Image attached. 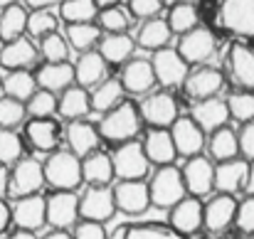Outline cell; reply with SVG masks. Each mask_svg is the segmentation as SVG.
Masks as SVG:
<instances>
[{
  "mask_svg": "<svg viewBox=\"0 0 254 239\" xmlns=\"http://www.w3.org/2000/svg\"><path fill=\"white\" fill-rule=\"evenodd\" d=\"M163 2H166V5H170V7H173V5H178V2H183V0H163Z\"/></svg>",
  "mask_w": 254,
  "mask_h": 239,
  "instance_id": "6125c7cd",
  "label": "cell"
},
{
  "mask_svg": "<svg viewBox=\"0 0 254 239\" xmlns=\"http://www.w3.org/2000/svg\"><path fill=\"white\" fill-rule=\"evenodd\" d=\"M235 225L240 232L245 235H254V195H247L240 205H237V217Z\"/></svg>",
  "mask_w": 254,
  "mask_h": 239,
  "instance_id": "c3c4849f",
  "label": "cell"
},
{
  "mask_svg": "<svg viewBox=\"0 0 254 239\" xmlns=\"http://www.w3.org/2000/svg\"><path fill=\"white\" fill-rule=\"evenodd\" d=\"M27 119V106L20 99L12 96H0V128H20L22 121Z\"/></svg>",
  "mask_w": 254,
  "mask_h": 239,
  "instance_id": "7bdbcfd3",
  "label": "cell"
},
{
  "mask_svg": "<svg viewBox=\"0 0 254 239\" xmlns=\"http://www.w3.org/2000/svg\"><path fill=\"white\" fill-rule=\"evenodd\" d=\"M62 17L69 22H91L94 17H99V5L96 0H64L60 5Z\"/></svg>",
  "mask_w": 254,
  "mask_h": 239,
  "instance_id": "b9f144b4",
  "label": "cell"
},
{
  "mask_svg": "<svg viewBox=\"0 0 254 239\" xmlns=\"http://www.w3.org/2000/svg\"><path fill=\"white\" fill-rule=\"evenodd\" d=\"M72 239H109L106 232H104V225L101 222H91V220H84L79 225H74V235Z\"/></svg>",
  "mask_w": 254,
  "mask_h": 239,
  "instance_id": "f907efd6",
  "label": "cell"
},
{
  "mask_svg": "<svg viewBox=\"0 0 254 239\" xmlns=\"http://www.w3.org/2000/svg\"><path fill=\"white\" fill-rule=\"evenodd\" d=\"M168 220L170 230H175L178 235H195L200 227H205V205L200 202V197H183L178 205L170 207Z\"/></svg>",
  "mask_w": 254,
  "mask_h": 239,
  "instance_id": "4fadbf2b",
  "label": "cell"
},
{
  "mask_svg": "<svg viewBox=\"0 0 254 239\" xmlns=\"http://www.w3.org/2000/svg\"><path fill=\"white\" fill-rule=\"evenodd\" d=\"M240 153L245 160H254V121L245 123L240 131Z\"/></svg>",
  "mask_w": 254,
  "mask_h": 239,
  "instance_id": "816d5d0a",
  "label": "cell"
},
{
  "mask_svg": "<svg viewBox=\"0 0 254 239\" xmlns=\"http://www.w3.org/2000/svg\"><path fill=\"white\" fill-rule=\"evenodd\" d=\"M116 212V200H114V187L109 185H89L84 195L79 197V217L91 222H106Z\"/></svg>",
  "mask_w": 254,
  "mask_h": 239,
  "instance_id": "8992f818",
  "label": "cell"
},
{
  "mask_svg": "<svg viewBox=\"0 0 254 239\" xmlns=\"http://www.w3.org/2000/svg\"><path fill=\"white\" fill-rule=\"evenodd\" d=\"M67 143H69V151L79 158H86L89 153L99 151V143H101V133L96 126H91L89 121H72L67 126Z\"/></svg>",
  "mask_w": 254,
  "mask_h": 239,
  "instance_id": "4316f807",
  "label": "cell"
},
{
  "mask_svg": "<svg viewBox=\"0 0 254 239\" xmlns=\"http://www.w3.org/2000/svg\"><path fill=\"white\" fill-rule=\"evenodd\" d=\"M12 210V222L17 230L37 232L42 225H47V200L42 195H27L15 200Z\"/></svg>",
  "mask_w": 254,
  "mask_h": 239,
  "instance_id": "2e32d148",
  "label": "cell"
},
{
  "mask_svg": "<svg viewBox=\"0 0 254 239\" xmlns=\"http://www.w3.org/2000/svg\"><path fill=\"white\" fill-rule=\"evenodd\" d=\"M64 0H25V5L27 7H32V10H42V7H57V5H62Z\"/></svg>",
  "mask_w": 254,
  "mask_h": 239,
  "instance_id": "db71d44e",
  "label": "cell"
},
{
  "mask_svg": "<svg viewBox=\"0 0 254 239\" xmlns=\"http://www.w3.org/2000/svg\"><path fill=\"white\" fill-rule=\"evenodd\" d=\"M170 136H173L178 156H185V158L200 156L205 143H207L205 141V131L195 123L192 116H178L175 123L170 126Z\"/></svg>",
  "mask_w": 254,
  "mask_h": 239,
  "instance_id": "5bb4252c",
  "label": "cell"
},
{
  "mask_svg": "<svg viewBox=\"0 0 254 239\" xmlns=\"http://www.w3.org/2000/svg\"><path fill=\"white\" fill-rule=\"evenodd\" d=\"M133 50H136V40L131 35H126V32H109L99 42V52L104 55V60L109 64L128 62L133 57Z\"/></svg>",
  "mask_w": 254,
  "mask_h": 239,
  "instance_id": "f546056e",
  "label": "cell"
},
{
  "mask_svg": "<svg viewBox=\"0 0 254 239\" xmlns=\"http://www.w3.org/2000/svg\"><path fill=\"white\" fill-rule=\"evenodd\" d=\"M170 37H173V30H170L168 20L163 17H151V20H143V25L138 27V35H136V45L146 47V50H161V47H168Z\"/></svg>",
  "mask_w": 254,
  "mask_h": 239,
  "instance_id": "1f68e13d",
  "label": "cell"
},
{
  "mask_svg": "<svg viewBox=\"0 0 254 239\" xmlns=\"http://www.w3.org/2000/svg\"><path fill=\"white\" fill-rule=\"evenodd\" d=\"M247 195H254V160L250 163V175H247V187H245Z\"/></svg>",
  "mask_w": 254,
  "mask_h": 239,
  "instance_id": "9f6ffc18",
  "label": "cell"
},
{
  "mask_svg": "<svg viewBox=\"0 0 254 239\" xmlns=\"http://www.w3.org/2000/svg\"><path fill=\"white\" fill-rule=\"evenodd\" d=\"M141 119L153 126V128H170L178 119V104L175 99L170 96L168 91H151L143 96L141 106Z\"/></svg>",
  "mask_w": 254,
  "mask_h": 239,
  "instance_id": "ba28073f",
  "label": "cell"
},
{
  "mask_svg": "<svg viewBox=\"0 0 254 239\" xmlns=\"http://www.w3.org/2000/svg\"><path fill=\"white\" fill-rule=\"evenodd\" d=\"M207 151H210V158L217 160V163L237 158L240 156V136L230 126H222V128H217V131L210 133Z\"/></svg>",
  "mask_w": 254,
  "mask_h": 239,
  "instance_id": "d6a6232c",
  "label": "cell"
},
{
  "mask_svg": "<svg viewBox=\"0 0 254 239\" xmlns=\"http://www.w3.org/2000/svg\"><path fill=\"white\" fill-rule=\"evenodd\" d=\"M114 200L124 215H143L151 207V190L143 180H119L114 185Z\"/></svg>",
  "mask_w": 254,
  "mask_h": 239,
  "instance_id": "7c38bea8",
  "label": "cell"
},
{
  "mask_svg": "<svg viewBox=\"0 0 254 239\" xmlns=\"http://www.w3.org/2000/svg\"><path fill=\"white\" fill-rule=\"evenodd\" d=\"M7 187H10V170H7V165L0 163V197L7 195Z\"/></svg>",
  "mask_w": 254,
  "mask_h": 239,
  "instance_id": "11a10c76",
  "label": "cell"
},
{
  "mask_svg": "<svg viewBox=\"0 0 254 239\" xmlns=\"http://www.w3.org/2000/svg\"><path fill=\"white\" fill-rule=\"evenodd\" d=\"M60 17L52 12V7H42V10H32L30 17H27V35L35 37V40H42L52 32H57Z\"/></svg>",
  "mask_w": 254,
  "mask_h": 239,
  "instance_id": "ab89813d",
  "label": "cell"
},
{
  "mask_svg": "<svg viewBox=\"0 0 254 239\" xmlns=\"http://www.w3.org/2000/svg\"><path fill=\"white\" fill-rule=\"evenodd\" d=\"M22 158V138L12 128H0V163L15 165Z\"/></svg>",
  "mask_w": 254,
  "mask_h": 239,
  "instance_id": "bcb514c9",
  "label": "cell"
},
{
  "mask_svg": "<svg viewBox=\"0 0 254 239\" xmlns=\"http://www.w3.org/2000/svg\"><path fill=\"white\" fill-rule=\"evenodd\" d=\"M99 22H101V27L106 30V32H126L128 30V12L126 10H121L119 5H114V7H104L101 12H99Z\"/></svg>",
  "mask_w": 254,
  "mask_h": 239,
  "instance_id": "7dc6e473",
  "label": "cell"
},
{
  "mask_svg": "<svg viewBox=\"0 0 254 239\" xmlns=\"http://www.w3.org/2000/svg\"><path fill=\"white\" fill-rule=\"evenodd\" d=\"M25 106H27V116H32V119H52L57 114L60 99L52 91H47V89H37L25 101Z\"/></svg>",
  "mask_w": 254,
  "mask_h": 239,
  "instance_id": "60d3db41",
  "label": "cell"
},
{
  "mask_svg": "<svg viewBox=\"0 0 254 239\" xmlns=\"http://www.w3.org/2000/svg\"><path fill=\"white\" fill-rule=\"evenodd\" d=\"M42 239H72V235H67V230H52L50 235H45Z\"/></svg>",
  "mask_w": 254,
  "mask_h": 239,
  "instance_id": "6f0895ef",
  "label": "cell"
},
{
  "mask_svg": "<svg viewBox=\"0 0 254 239\" xmlns=\"http://www.w3.org/2000/svg\"><path fill=\"white\" fill-rule=\"evenodd\" d=\"M111 160H114V173L119 180H143L148 175V168H151V160L146 156L141 141L119 143Z\"/></svg>",
  "mask_w": 254,
  "mask_h": 239,
  "instance_id": "5b68a950",
  "label": "cell"
},
{
  "mask_svg": "<svg viewBox=\"0 0 254 239\" xmlns=\"http://www.w3.org/2000/svg\"><path fill=\"white\" fill-rule=\"evenodd\" d=\"M67 55H69V42L60 32H52L40 40V57L45 62H67Z\"/></svg>",
  "mask_w": 254,
  "mask_h": 239,
  "instance_id": "f6af8a7d",
  "label": "cell"
},
{
  "mask_svg": "<svg viewBox=\"0 0 254 239\" xmlns=\"http://www.w3.org/2000/svg\"><path fill=\"white\" fill-rule=\"evenodd\" d=\"M190 116L195 119V123H197L205 133H212V131L227 126V121L232 119V116H230L227 99H220V96H210V99L195 101Z\"/></svg>",
  "mask_w": 254,
  "mask_h": 239,
  "instance_id": "d6986e66",
  "label": "cell"
},
{
  "mask_svg": "<svg viewBox=\"0 0 254 239\" xmlns=\"http://www.w3.org/2000/svg\"><path fill=\"white\" fill-rule=\"evenodd\" d=\"M183 86H185V94L192 101H202V99L217 96L225 89V74L217 67H200V69L188 74Z\"/></svg>",
  "mask_w": 254,
  "mask_h": 239,
  "instance_id": "ac0fdd59",
  "label": "cell"
},
{
  "mask_svg": "<svg viewBox=\"0 0 254 239\" xmlns=\"http://www.w3.org/2000/svg\"><path fill=\"white\" fill-rule=\"evenodd\" d=\"M45 165V180L55 190H77L84 180L82 173V158L72 151H52Z\"/></svg>",
  "mask_w": 254,
  "mask_h": 239,
  "instance_id": "7a4b0ae2",
  "label": "cell"
},
{
  "mask_svg": "<svg viewBox=\"0 0 254 239\" xmlns=\"http://www.w3.org/2000/svg\"><path fill=\"white\" fill-rule=\"evenodd\" d=\"M227 106H230V116L235 121H242V123H250L254 121V91H235L227 96Z\"/></svg>",
  "mask_w": 254,
  "mask_h": 239,
  "instance_id": "ee69618b",
  "label": "cell"
},
{
  "mask_svg": "<svg viewBox=\"0 0 254 239\" xmlns=\"http://www.w3.org/2000/svg\"><path fill=\"white\" fill-rule=\"evenodd\" d=\"M121 0H96V5H99V10H104V7H114V5H119Z\"/></svg>",
  "mask_w": 254,
  "mask_h": 239,
  "instance_id": "91938a15",
  "label": "cell"
},
{
  "mask_svg": "<svg viewBox=\"0 0 254 239\" xmlns=\"http://www.w3.org/2000/svg\"><path fill=\"white\" fill-rule=\"evenodd\" d=\"M163 0H128V10L133 17L138 20H151V17H158L161 10H163Z\"/></svg>",
  "mask_w": 254,
  "mask_h": 239,
  "instance_id": "681fc988",
  "label": "cell"
},
{
  "mask_svg": "<svg viewBox=\"0 0 254 239\" xmlns=\"http://www.w3.org/2000/svg\"><path fill=\"white\" fill-rule=\"evenodd\" d=\"M247 175H250V160H222L215 165V190L235 195L247 187Z\"/></svg>",
  "mask_w": 254,
  "mask_h": 239,
  "instance_id": "7402d4cb",
  "label": "cell"
},
{
  "mask_svg": "<svg viewBox=\"0 0 254 239\" xmlns=\"http://www.w3.org/2000/svg\"><path fill=\"white\" fill-rule=\"evenodd\" d=\"M82 173H84V182L89 185H109L116 173H114V160L109 153L94 151L86 158H82Z\"/></svg>",
  "mask_w": 254,
  "mask_h": 239,
  "instance_id": "4dcf8cb0",
  "label": "cell"
},
{
  "mask_svg": "<svg viewBox=\"0 0 254 239\" xmlns=\"http://www.w3.org/2000/svg\"><path fill=\"white\" fill-rule=\"evenodd\" d=\"M220 25L237 37H254V0H222Z\"/></svg>",
  "mask_w": 254,
  "mask_h": 239,
  "instance_id": "30bf717a",
  "label": "cell"
},
{
  "mask_svg": "<svg viewBox=\"0 0 254 239\" xmlns=\"http://www.w3.org/2000/svg\"><path fill=\"white\" fill-rule=\"evenodd\" d=\"M148 190H151V205L170 210L188 192L185 180H183V170L175 168V165H161L153 173V178L148 182Z\"/></svg>",
  "mask_w": 254,
  "mask_h": 239,
  "instance_id": "3957f363",
  "label": "cell"
},
{
  "mask_svg": "<svg viewBox=\"0 0 254 239\" xmlns=\"http://www.w3.org/2000/svg\"><path fill=\"white\" fill-rule=\"evenodd\" d=\"M27 10L22 5H7L0 10V40L10 42L22 37V32H27Z\"/></svg>",
  "mask_w": 254,
  "mask_h": 239,
  "instance_id": "e575fe53",
  "label": "cell"
},
{
  "mask_svg": "<svg viewBox=\"0 0 254 239\" xmlns=\"http://www.w3.org/2000/svg\"><path fill=\"white\" fill-rule=\"evenodd\" d=\"M119 79L124 84V91H128V94H133V96H146V94H151V89L158 84L156 72H153V62H151V60H141V57L126 62Z\"/></svg>",
  "mask_w": 254,
  "mask_h": 239,
  "instance_id": "e0dca14e",
  "label": "cell"
},
{
  "mask_svg": "<svg viewBox=\"0 0 254 239\" xmlns=\"http://www.w3.org/2000/svg\"><path fill=\"white\" fill-rule=\"evenodd\" d=\"M2 91L12 99L27 101L37 91V77H32L27 69H10L2 77Z\"/></svg>",
  "mask_w": 254,
  "mask_h": 239,
  "instance_id": "d590c367",
  "label": "cell"
},
{
  "mask_svg": "<svg viewBox=\"0 0 254 239\" xmlns=\"http://www.w3.org/2000/svg\"><path fill=\"white\" fill-rule=\"evenodd\" d=\"M237 200L235 195H227V192H217L207 205H205V230L212 232V235H220L225 232L235 217H237Z\"/></svg>",
  "mask_w": 254,
  "mask_h": 239,
  "instance_id": "ffe728a7",
  "label": "cell"
},
{
  "mask_svg": "<svg viewBox=\"0 0 254 239\" xmlns=\"http://www.w3.org/2000/svg\"><path fill=\"white\" fill-rule=\"evenodd\" d=\"M183 180L192 197H205L215 190V165L205 156H192L183 165Z\"/></svg>",
  "mask_w": 254,
  "mask_h": 239,
  "instance_id": "9a60e30c",
  "label": "cell"
},
{
  "mask_svg": "<svg viewBox=\"0 0 254 239\" xmlns=\"http://www.w3.org/2000/svg\"><path fill=\"white\" fill-rule=\"evenodd\" d=\"M141 131V111L131 101H121L111 111H106L99 121V133L101 138L111 143H126L133 141Z\"/></svg>",
  "mask_w": 254,
  "mask_h": 239,
  "instance_id": "6da1fadb",
  "label": "cell"
},
{
  "mask_svg": "<svg viewBox=\"0 0 254 239\" xmlns=\"http://www.w3.org/2000/svg\"><path fill=\"white\" fill-rule=\"evenodd\" d=\"M230 77L240 89L254 91V47L245 42H235L227 55Z\"/></svg>",
  "mask_w": 254,
  "mask_h": 239,
  "instance_id": "44dd1931",
  "label": "cell"
},
{
  "mask_svg": "<svg viewBox=\"0 0 254 239\" xmlns=\"http://www.w3.org/2000/svg\"><path fill=\"white\" fill-rule=\"evenodd\" d=\"M91 94L86 91L84 86L79 84H72L69 89H64L60 94V106H57V114L69 119V121H77V119H86L91 114Z\"/></svg>",
  "mask_w": 254,
  "mask_h": 239,
  "instance_id": "83f0119b",
  "label": "cell"
},
{
  "mask_svg": "<svg viewBox=\"0 0 254 239\" xmlns=\"http://www.w3.org/2000/svg\"><path fill=\"white\" fill-rule=\"evenodd\" d=\"M217 50V40L212 35V30L197 25L192 27L190 32L180 35V42H178V52L183 55V60L188 64H202L207 62Z\"/></svg>",
  "mask_w": 254,
  "mask_h": 239,
  "instance_id": "9c48e42d",
  "label": "cell"
},
{
  "mask_svg": "<svg viewBox=\"0 0 254 239\" xmlns=\"http://www.w3.org/2000/svg\"><path fill=\"white\" fill-rule=\"evenodd\" d=\"M40 60V47L35 42H30L27 37H17L2 45L0 50V64L10 72V69H30L35 67Z\"/></svg>",
  "mask_w": 254,
  "mask_h": 239,
  "instance_id": "603a6c76",
  "label": "cell"
},
{
  "mask_svg": "<svg viewBox=\"0 0 254 239\" xmlns=\"http://www.w3.org/2000/svg\"><path fill=\"white\" fill-rule=\"evenodd\" d=\"M212 239H225V237H212Z\"/></svg>",
  "mask_w": 254,
  "mask_h": 239,
  "instance_id": "03108f58",
  "label": "cell"
},
{
  "mask_svg": "<svg viewBox=\"0 0 254 239\" xmlns=\"http://www.w3.org/2000/svg\"><path fill=\"white\" fill-rule=\"evenodd\" d=\"M64 37H67L69 47H74L77 52H89L91 47L99 45L101 27L99 25H91V22H69Z\"/></svg>",
  "mask_w": 254,
  "mask_h": 239,
  "instance_id": "8d00e7d4",
  "label": "cell"
},
{
  "mask_svg": "<svg viewBox=\"0 0 254 239\" xmlns=\"http://www.w3.org/2000/svg\"><path fill=\"white\" fill-rule=\"evenodd\" d=\"M143 151H146L148 160L158 168L161 165H173V160L178 158L170 128H151L143 138Z\"/></svg>",
  "mask_w": 254,
  "mask_h": 239,
  "instance_id": "484cf974",
  "label": "cell"
},
{
  "mask_svg": "<svg viewBox=\"0 0 254 239\" xmlns=\"http://www.w3.org/2000/svg\"><path fill=\"white\" fill-rule=\"evenodd\" d=\"M74 74H77V84L84 89H94L96 84L109 79V62L104 60L101 52H82V57L74 64Z\"/></svg>",
  "mask_w": 254,
  "mask_h": 239,
  "instance_id": "d4e9b609",
  "label": "cell"
},
{
  "mask_svg": "<svg viewBox=\"0 0 254 239\" xmlns=\"http://www.w3.org/2000/svg\"><path fill=\"white\" fill-rule=\"evenodd\" d=\"M168 25L173 30V35H185L192 27H197V7L188 0L173 5L168 12Z\"/></svg>",
  "mask_w": 254,
  "mask_h": 239,
  "instance_id": "f35d334b",
  "label": "cell"
},
{
  "mask_svg": "<svg viewBox=\"0 0 254 239\" xmlns=\"http://www.w3.org/2000/svg\"><path fill=\"white\" fill-rule=\"evenodd\" d=\"M109 239H185L175 230L161 227V225H126L119 227Z\"/></svg>",
  "mask_w": 254,
  "mask_h": 239,
  "instance_id": "74e56055",
  "label": "cell"
},
{
  "mask_svg": "<svg viewBox=\"0 0 254 239\" xmlns=\"http://www.w3.org/2000/svg\"><path fill=\"white\" fill-rule=\"evenodd\" d=\"M15 2H17V0H0V10L7 7V5H15Z\"/></svg>",
  "mask_w": 254,
  "mask_h": 239,
  "instance_id": "94428289",
  "label": "cell"
},
{
  "mask_svg": "<svg viewBox=\"0 0 254 239\" xmlns=\"http://www.w3.org/2000/svg\"><path fill=\"white\" fill-rule=\"evenodd\" d=\"M7 239H37L35 237V232H27V230H17V232H12Z\"/></svg>",
  "mask_w": 254,
  "mask_h": 239,
  "instance_id": "680465c9",
  "label": "cell"
},
{
  "mask_svg": "<svg viewBox=\"0 0 254 239\" xmlns=\"http://www.w3.org/2000/svg\"><path fill=\"white\" fill-rule=\"evenodd\" d=\"M151 62H153V72H156L158 84H161V86H168V89L185 84L188 74H190L188 62H185L183 55H180L178 50H173V47L156 50L153 57H151Z\"/></svg>",
  "mask_w": 254,
  "mask_h": 239,
  "instance_id": "52a82bcc",
  "label": "cell"
},
{
  "mask_svg": "<svg viewBox=\"0 0 254 239\" xmlns=\"http://www.w3.org/2000/svg\"><path fill=\"white\" fill-rule=\"evenodd\" d=\"M124 101V84L121 79H104L91 89V109L96 114H106Z\"/></svg>",
  "mask_w": 254,
  "mask_h": 239,
  "instance_id": "836d02e7",
  "label": "cell"
},
{
  "mask_svg": "<svg viewBox=\"0 0 254 239\" xmlns=\"http://www.w3.org/2000/svg\"><path fill=\"white\" fill-rule=\"evenodd\" d=\"M10 222H12V210H10V207L5 205V200L0 197V232H5Z\"/></svg>",
  "mask_w": 254,
  "mask_h": 239,
  "instance_id": "f5cc1de1",
  "label": "cell"
},
{
  "mask_svg": "<svg viewBox=\"0 0 254 239\" xmlns=\"http://www.w3.org/2000/svg\"><path fill=\"white\" fill-rule=\"evenodd\" d=\"M45 165L35 158H20L10 170V187L7 197L20 200L27 195H37L45 185Z\"/></svg>",
  "mask_w": 254,
  "mask_h": 239,
  "instance_id": "277c9868",
  "label": "cell"
},
{
  "mask_svg": "<svg viewBox=\"0 0 254 239\" xmlns=\"http://www.w3.org/2000/svg\"><path fill=\"white\" fill-rule=\"evenodd\" d=\"M245 239H254V235H247V237H245Z\"/></svg>",
  "mask_w": 254,
  "mask_h": 239,
  "instance_id": "be15d7a7",
  "label": "cell"
},
{
  "mask_svg": "<svg viewBox=\"0 0 254 239\" xmlns=\"http://www.w3.org/2000/svg\"><path fill=\"white\" fill-rule=\"evenodd\" d=\"M72 84H77V74H74V64H69V62H47L37 69V86L40 89H47L52 94H62Z\"/></svg>",
  "mask_w": 254,
  "mask_h": 239,
  "instance_id": "cb8c5ba5",
  "label": "cell"
},
{
  "mask_svg": "<svg viewBox=\"0 0 254 239\" xmlns=\"http://www.w3.org/2000/svg\"><path fill=\"white\" fill-rule=\"evenodd\" d=\"M0 89H2V77H0Z\"/></svg>",
  "mask_w": 254,
  "mask_h": 239,
  "instance_id": "e7e4bbea",
  "label": "cell"
},
{
  "mask_svg": "<svg viewBox=\"0 0 254 239\" xmlns=\"http://www.w3.org/2000/svg\"><path fill=\"white\" fill-rule=\"evenodd\" d=\"M25 136L40 153H52L60 146V126L52 119H32L25 126Z\"/></svg>",
  "mask_w": 254,
  "mask_h": 239,
  "instance_id": "f1b7e54d",
  "label": "cell"
},
{
  "mask_svg": "<svg viewBox=\"0 0 254 239\" xmlns=\"http://www.w3.org/2000/svg\"><path fill=\"white\" fill-rule=\"evenodd\" d=\"M79 220V195L74 190H57L47 197V225L52 230H69Z\"/></svg>",
  "mask_w": 254,
  "mask_h": 239,
  "instance_id": "8fae6325",
  "label": "cell"
}]
</instances>
